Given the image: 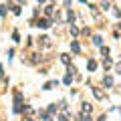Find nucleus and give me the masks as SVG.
Returning a JSON list of instances; mask_svg holds the SVG:
<instances>
[{
	"mask_svg": "<svg viewBox=\"0 0 121 121\" xmlns=\"http://www.w3.org/2000/svg\"><path fill=\"white\" fill-rule=\"evenodd\" d=\"M36 26H40V28H48V20H44V18H40V20L36 22Z\"/></svg>",
	"mask_w": 121,
	"mask_h": 121,
	"instance_id": "nucleus-1",
	"label": "nucleus"
},
{
	"mask_svg": "<svg viewBox=\"0 0 121 121\" xmlns=\"http://www.w3.org/2000/svg\"><path fill=\"white\" fill-rule=\"evenodd\" d=\"M87 67H89L91 71H95V69H97V63H95V60H89V63H87Z\"/></svg>",
	"mask_w": 121,
	"mask_h": 121,
	"instance_id": "nucleus-2",
	"label": "nucleus"
},
{
	"mask_svg": "<svg viewBox=\"0 0 121 121\" xmlns=\"http://www.w3.org/2000/svg\"><path fill=\"white\" fill-rule=\"evenodd\" d=\"M71 48H73L75 52H79V51H81V47H79V43H75V40H73V44H71Z\"/></svg>",
	"mask_w": 121,
	"mask_h": 121,
	"instance_id": "nucleus-3",
	"label": "nucleus"
},
{
	"mask_svg": "<svg viewBox=\"0 0 121 121\" xmlns=\"http://www.w3.org/2000/svg\"><path fill=\"white\" fill-rule=\"evenodd\" d=\"M105 85L111 87V85H113V79H111V77H105Z\"/></svg>",
	"mask_w": 121,
	"mask_h": 121,
	"instance_id": "nucleus-4",
	"label": "nucleus"
},
{
	"mask_svg": "<svg viewBox=\"0 0 121 121\" xmlns=\"http://www.w3.org/2000/svg\"><path fill=\"white\" fill-rule=\"evenodd\" d=\"M81 121H91V117L87 115V113H83V115H81Z\"/></svg>",
	"mask_w": 121,
	"mask_h": 121,
	"instance_id": "nucleus-5",
	"label": "nucleus"
},
{
	"mask_svg": "<svg viewBox=\"0 0 121 121\" xmlns=\"http://www.w3.org/2000/svg\"><path fill=\"white\" fill-rule=\"evenodd\" d=\"M95 97H97V99H101V97H103V93H101L99 89H95Z\"/></svg>",
	"mask_w": 121,
	"mask_h": 121,
	"instance_id": "nucleus-6",
	"label": "nucleus"
},
{
	"mask_svg": "<svg viewBox=\"0 0 121 121\" xmlns=\"http://www.w3.org/2000/svg\"><path fill=\"white\" fill-rule=\"evenodd\" d=\"M93 43H95V44H101V36H93Z\"/></svg>",
	"mask_w": 121,
	"mask_h": 121,
	"instance_id": "nucleus-7",
	"label": "nucleus"
},
{
	"mask_svg": "<svg viewBox=\"0 0 121 121\" xmlns=\"http://www.w3.org/2000/svg\"><path fill=\"white\" fill-rule=\"evenodd\" d=\"M117 73L121 75V63H119V65H117Z\"/></svg>",
	"mask_w": 121,
	"mask_h": 121,
	"instance_id": "nucleus-8",
	"label": "nucleus"
},
{
	"mask_svg": "<svg viewBox=\"0 0 121 121\" xmlns=\"http://www.w3.org/2000/svg\"><path fill=\"white\" fill-rule=\"evenodd\" d=\"M28 121H32V119H28Z\"/></svg>",
	"mask_w": 121,
	"mask_h": 121,
	"instance_id": "nucleus-9",
	"label": "nucleus"
}]
</instances>
